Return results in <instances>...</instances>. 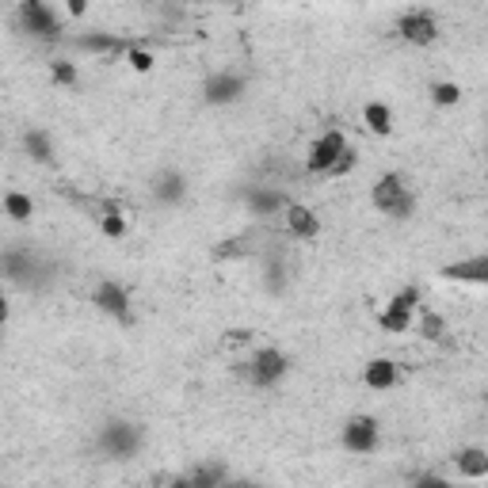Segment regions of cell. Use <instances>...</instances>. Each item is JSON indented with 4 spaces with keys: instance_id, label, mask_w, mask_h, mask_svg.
Segmentation results:
<instances>
[{
    "instance_id": "1",
    "label": "cell",
    "mask_w": 488,
    "mask_h": 488,
    "mask_svg": "<svg viewBox=\"0 0 488 488\" xmlns=\"http://www.w3.org/2000/svg\"><path fill=\"white\" fill-rule=\"evenodd\" d=\"M141 447H146V432H141V424L122 420V416L104 420V427H99V435H96V450L104 458H111V462H130V458L141 454Z\"/></svg>"
},
{
    "instance_id": "2",
    "label": "cell",
    "mask_w": 488,
    "mask_h": 488,
    "mask_svg": "<svg viewBox=\"0 0 488 488\" xmlns=\"http://www.w3.org/2000/svg\"><path fill=\"white\" fill-rule=\"evenodd\" d=\"M244 382L256 385V390H275V385L290 374V358H286L279 348H260L248 363H244Z\"/></svg>"
},
{
    "instance_id": "3",
    "label": "cell",
    "mask_w": 488,
    "mask_h": 488,
    "mask_svg": "<svg viewBox=\"0 0 488 488\" xmlns=\"http://www.w3.org/2000/svg\"><path fill=\"white\" fill-rule=\"evenodd\" d=\"M16 23H20V31L31 35L35 42H54V38H62V20H57V12L46 4V0H20Z\"/></svg>"
},
{
    "instance_id": "4",
    "label": "cell",
    "mask_w": 488,
    "mask_h": 488,
    "mask_svg": "<svg viewBox=\"0 0 488 488\" xmlns=\"http://www.w3.org/2000/svg\"><path fill=\"white\" fill-rule=\"evenodd\" d=\"M370 198H374V206L382 214H390V218H408L412 206H416V195L408 188V180L397 176V172H385V176L374 183Z\"/></svg>"
},
{
    "instance_id": "5",
    "label": "cell",
    "mask_w": 488,
    "mask_h": 488,
    "mask_svg": "<svg viewBox=\"0 0 488 488\" xmlns=\"http://www.w3.org/2000/svg\"><path fill=\"white\" fill-rule=\"evenodd\" d=\"M0 264H4V279L12 286H23V290H38L42 275H50V267L42 264L31 248H8Z\"/></svg>"
},
{
    "instance_id": "6",
    "label": "cell",
    "mask_w": 488,
    "mask_h": 488,
    "mask_svg": "<svg viewBox=\"0 0 488 488\" xmlns=\"http://www.w3.org/2000/svg\"><path fill=\"white\" fill-rule=\"evenodd\" d=\"M343 153H348V138L340 130H324L306 153V172L309 176H332V168Z\"/></svg>"
},
{
    "instance_id": "7",
    "label": "cell",
    "mask_w": 488,
    "mask_h": 488,
    "mask_svg": "<svg viewBox=\"0 0 488 488\" xmlns=\"http://www.w3.org/2000/svg\"><path fill=\"white\" fill-rule=\"evenodd\" d=\"M397 35L408 46H432V42H439V16L427 8H412L397 20Z\"/></svg>"
},
{
    "instance_id": "8",
    "label": "cell",
    "mask_w": 488,
    "mask_h": 488,
    "mask_svg": "<svg viewBox=\"0 0 488 488\" xmlns=\"http://www.w3.org/2000/svg\"><path fill=\"white\" fill-rule=\"evenodd\" d=\"M340 442H343V450H351V454H374L382 442V427L374 416H351L340 432Z\"/></svg>"
},
{
    "instance_id": "9",
    "label": "cell",
    "mask_w": 488,
    "mask_h": 488,
    "mask_svg": "<svg viewBox=\"0 0 488 488\" xmlns=\"http://www.w3.org/2000/svg\"><path fill=\"white\" fill-rule=\"evenodd\" d=\"M92 306H99V309H104L107 317H114V321L130 324V290H126L122 282L104 279V282L96 286V294H92Z\"/></svg>"
},
{
    "instance_id": "10",
    "label": "cell",
    "mask_w": 488,
    "mask_h": 488,
    "mask_svg": "<svg viewBox=\"0 0 488 488\" xmlns=\"http://www.w3.org/2000/svg\"><path fill=\"white\" fill-rule=\"evenodd\" d=\"M203 96L210 107H229L237 104V99L244 96V77L233 73V69H222V73H214L206 84H203Z\"/></svg>"
},
{
    "instance_id": "11",
    "label": "cell",
    "mask_w": 488,
    "mask_h": 488,
    "mask_svg": "<svg viewBox=\"0 0 488 488\" xmlns=\"http://www.w3.org/2000/svg\"><path fill=\"white\" fill-rule=\"evenodd\" d=\"M149 191H153V198H156L161 206H180L183 198H188V176H183L180 168H161V172L153 176Z\"/></svg>"
},
{
    "instance_id": "12",
    "label": "cell",
    "mask_w": 488,
    "mask_h": 488,
    "mask_svg": "<svg viewBox=\"0 0 488 488\" xmlns=\"http://www.w3.org/2000/svg\"><path fill=\"white\" fill-rule=\"evenodd\" d=\"M244 206H248L252 214H260V218H267V214H286L290 198H286L282 191H275V188H260V183H252V188H244Z\"/></svg>"
},
{
    "instance_id": "13",
    "label": "cell",
    "mask_w": 488,
    "mask_h": 488,
    "mask_svg": "<svg viewBox=\"0 0 488 488\" xmlns=\"http://www.w3.org/2000/svg\"><path fill=\"white\" fill-rule=\"evenodd\" d=\"M282 218H286V229H290V237H298V240L321 237V218H317V210H309V206H301V203H290Z\"/></svg>"
},
{
    "instance_id": "14",
    "label": "cell",
    "mask_w": 488,
    "mask_h": 488,
    "mask_svg": "<svg viewBox=\"0 0 488 488\" xmlns=\"http://www.w3.org/2000/svg\"><path fill=\"white\" fill-rule=\"evenodd\" d=\"M442 279L450 282H477L488 286V256H469V260H458L442 267Z\"/></svg>"
},
{
    "instance_id": "15",
    "label": "cell",
    "mask_w": 488,
    "mask_h": 488,
    "mask_svg": "<svg viewBox=\"0 0 488 488\" xmlns=\"http://www.w3.org/2000/svg\"><path fill=\"white\" fill-rule=\"evenodd\" d=\"M363 382H366V390L385 393V390H393V385L400 382V366L393 363V358H370L366 370H363Z\"/></svg>"
},
{
    "instance_id": "16",
    "label": "cell",
    "mask_w": 488,
    "mask_h": 488,
    "mask_svg": "<svg viewBox=\"0 0 488 488\" xmlns=\"http://www.w3.org/2000/svg\"><path fill=\"white\" fill-rule=\"evenodd\" d=\"M73 42H77V50H84V54H126V50H130L122 38H114L107 31H84Z\"/></svg>"
},
{
    "instance_id": "17",
    "label": "cell",
    "mask_w": 488,
    "mask_h": 488,
    "mask_svg": "<svg viewBox=\"0 0 488 488\" xmlns=\"http://www.w3.org/2000/svg\"><path fill=\"white\" fill-rule=\"evenodd\" d=\"M180 484H195V488H222L229 484V469L225 462H203V466H195L188 477H180Z\"/></svg>"
},
{
    "instance_id": "18",
    "label": "cell",
    "mask_w": 488,
    "mask_h": 488,
    "mask_svg": "<svg viewBox=\"0 0 488 488\" xmlns=\"http://www.w3.org/2000/svg\"><path fill=\"white\" fill-rule=\"evenodd\" d=\"M363 119H366L370 134H378V138L393 134V111H390V104H382V99H370V104L363 107Z\"/></svg>"
},
{
    "instance_id": "19",
    "label": "cell",
    "mask_w": 488,
    "mask_h": 488,
    "mask_svg": "<svg viewBox=\"0 0 488 488\" xmlns=\"http://www.w3.org/2000/svg\"><path fill=\"white\" fill-rule=\"evenodd\" d=\"M454 462H458V473L469 481H477V477H488V450L481 447H466V450H458L454 454Z\"/></svg>"
},
{
    "instance_id": "20",
    "label": "cell",
    "mask_w": 488,
    "mask_h": 488,
    "mask_svg": "<svg viewBox=\"0 0 488 488\" xmlns=\"http://www.w3.org/2000/svg\"><path fill=\"white\" fill-rule=\"evenodd\" d=\"M23 149H27V156H31V161L54 164V141H50L46 130H27V134H23Z\"/></svg>"
},
{
    "instance_id": "21",
    "label": "cell",
    "mask_w": 488,
    "mask_h": 488,
    "mask_svg": "<svg viewBox=\"0 0 488 488\" xmlns=\"http://www.w3.org/2000/svg\"><path fill=\"white\" fill-rule=\"evenodd\" d=\"M4 214L12 222H31V214H35V203H31V195H23V191H8L4 195Z\"/></svg>"
},
{
    "instance_id": "22",
    "label": "cell",
    "mask_w": 488,
    "mask_h": 488,
    "mask_svg": "<svg viewBox=\"0 0 488 488\" xmlns=\"http://www.w3.org/2000/svg\"><path fill=\"white\" fill-rule=\"evenodd\" d=\"M432 104L435 107H458V104H462V88H458V80L432 84Z\"/></svg>"
},
{
    "instance_id": "23",
    "label": "cell",
    "mask_w": 488,
    "mask_h": 488,
    "mask_svg": "<svg viewBox=\"0 0 488 488\" xmlns=\"http://www.w3.org/2000/svg\"><path fill=\"white\" fill-rule=\"evenodd\" d=\"M99 233H104L107 240H122L126 237V218L119 210H104L99 214Z\"/></svg>"
},
{
    "instance_id": "24",
    "label": "cell",
    "mask_w": 488,
    "mask_h": 488,
    "mask_svg": "<svg viewBox=\"0 0 488 488\" xmlns=\"http://www.w3.org/2000/svg\"><path fill=\"white\" fill-rule=\"evenodd\" d=\"M378 321H382V328H385V332H405V328L412 324V313L397 309V306H385Z\"/></svg>"
},
{
    "instance_id": "25",
    "label": "cell",
    "mask_w": 488,
    "mask_h": 488,
    "mask_svg": "<svg viewBox=\"0 0 488 488\" xmlns=\"http://www.w3.org/2000/svg\"><path fill=\"white\" fill-rule=\"evenodd\" d=\"M50 80L62 84V88H77V65L73 62H50Z\"/></svg>"
},
{
    "instance_id": "26",
    "label": "cell",
    "mask_w": 488,
    "mask_h": 488,
    "mask_svg": "<svg viewBox=\"0 0 488 488\" xmlns=\"http://www.w3.org/2000/svg\"><path fill=\"white\" fill-rule=\"evenodd\" d=\"M122 57H126V62H130L134 73H153V62H156V57H153L146 46H130V50H126Z\"/></svg>"
},
{
    "instance_id": "27",
    "label": "cell",
    "mask_w": 488,
    "mask_h": 488,
    "mask_svg": "<svg viewBox=\"0 0 488 488\" xmlns=\"http://www.w3.org/2000/svg\"><path fill=\"white\" fill-rule=\"evenodd\" d=\"M88 4H92V0H65V12L73 20H84V16H88Z\"/></svg>"
},
{
    "instance_id": "28",
    "label": "cell",
    "mask_w": 488,
    "mask_h": 488,
    "mask_svg": "<svg viewBox=\"0 0 488 488\" xmlns=\"http://www.w3.org/2000/svg\"><path fill=\"white\" fill-rule=\"evenodd\" d=\"M351 164H355V153L348 149V153H343V156H340V161H336V168H332V176H343V172H351Z\"/></svg>"
},
{
    "instance_id": "29",
    "label": "cell",
    "mask_w": 488,
    "mask_h": 488,
    "mask_svg": "<svg viewBox=\"0 0 488 488\" xmlns=\"http://www.w3.org/2000/svg\"><path fill=\"white\" fill-rule=\"evenodd\" d=\"M225 4H240V0H225Z\"/></svg>"
}]
</instances>
